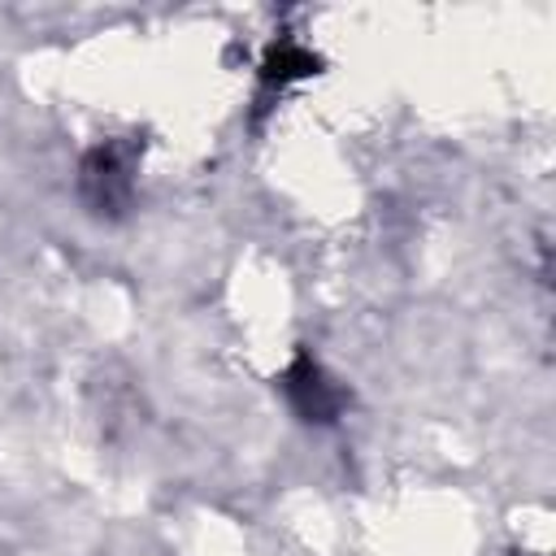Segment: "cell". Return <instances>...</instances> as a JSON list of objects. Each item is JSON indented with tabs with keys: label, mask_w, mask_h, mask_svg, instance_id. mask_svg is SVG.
<instances>
[{
	"label": "cell",
	"mask_w": 556,
	"mask_h": 556,
	"mask_svg": "<svg viewBox=\"0 0 556 556\" xmlns=\"http://www.w3.org/2000/svg\"><path fill=\"white\" fill-rule=\"evenodd\" d=\"M282 387H287L295 413L308 417V421H330V417L339 413V391H334V382H330V378L317 369V361H308V356H295V365L282 374Z\"/></svg>",
	"instance_id": "cell-1"
},
{
	"label": "cell",
	"mask_w": 556,
	"mask_h": 556,
	"mask_svg": "<svg viewBox=\"0 0 556 556\" xmlns=\"http://www.w3.org/2000/svg\"><path fill=\"white\" fill-rule=\"evenodd\" d=\"M317 70V61L304 52V48H295V43H282V48H274L269 52V61H265V83H291V78H300V74H313Z\"/></svg>",
	"instance_id": "cell-3"
},
{
	"label": "cell",
	"mask_w": 556,
	"mask_h": 556,
	"mask_svg": "<svg viewBox=\"0 0 556 556\" xmlns=\"http://www.w3.org/2000/svg\"><path fill=\"white\" fill-rule=\"evenodd\" d=\"M83 191H87V200H91L96 208H117V204H126V195H130V174H126V165H122V156H117L113 148H100V152L87 156V165H83Z\"/></svg>",
	"instance_id": "cell-2"
}]
</instances>
